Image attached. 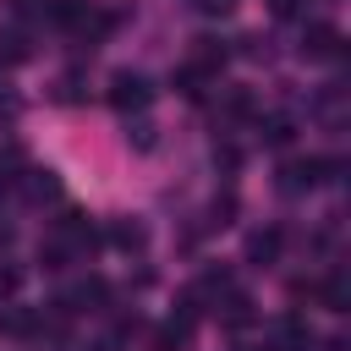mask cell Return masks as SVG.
Wrapping results in <instances>:
<instances>
[{
    "mask_svg": "<svg viewBox=\"0 0 351 351\" xmlns=\"http://www.w3.org/2000/svg\"><path fill=\"white\" fill-rule=\"evenodd\" d=\"M241 351H258V346H241Z\"/></svg>",
    "mask_w": 351,
    "mask_h": 351,
    "instance_id": "22",
    "label": "cell"
},
{
    "mask_svg": "<svg viewBox=\"0 0 351 351\" xmlns=\"http://www.w3.org/2000/svg\"><path fill=\"white\" fill-rule=\"evenodd\" d=\"M55 99H60V104H82V77H77V71H66V77L55 82Z\"/></svg>",
    "mask_w": 351,
    "mask_h": 351,
    "instance_id": "15",
    "label": "cell"
},
{
    "mask_svg": "<svg viewBox=\"0 0 351 351\" xmlns=\"http://www.w3.org/2000/svg\"><path fill=\"white\" fill-rule=\"evenodd\" d=\"M302 55H307V60H340V55H346V38H340V27H329V22H313V27L302 33Z\"/></svg>",
    "mask_w": 351,
    "mask_h": 351,
    "instance_id": "4",
    "label": "cell"
},
{
    "mask_svg": "<svg viewBox=\"0 0 351 351\" xmlns=\"http://www.w3.org/2000/svg\"><path fill=\"white\" fill-rule=\"evenodd\" d=\"M126 143H132L137 154H148V148H154V126H148V121H126Z\"/></svg>",
    "mask_w": 351,
    "mask_h": 351,
    "instance_id": "16",
    "label": "cell"
},
{
    "mask_svg": "<svg viewBox=\"0 0 351 351\" xmlns=\"http://www.w3.org/2000/svg\"><path fill=\"white\" fill-rule=\"evenodd\" d=\"M280 247H285V236H280L274 225H263V230H252V236H247V263L269 269V263L280 258Z\"/></svg>",
    "mask_w": 351,
    "mask_h": 351,
    "instance_id": "6",
    "label": "cell"
},
{
    "mask_svg": "<svg viewBox=\"0 0 351 351\" xmlns=\"http://www.w3.org/2000/svg\"><path fill=\"white\" fill-rule=\"evenodd\" d=\"M208 82H219V77H203L197 66H181V71H176V88H181L186 99H203V93H208Z\"/></svg>",
    "mask_w": 351,
    "mask_h": 351,
    "instance_id": "12",
    "label": "cell"
},
{
    "mask_svg": "<svg viewBox=\"0 0 351 351\" xmlns=\"http://www.w3.org/2000/svg\"><path fill=\"white\" fill-rule=\"evenodd\" d=\"M27 55V33H0V66H22Z\"/></svg>",
    "mask_w": 351,
    "mask_h": 351,
    "instance_id": "13",
    "label": "cell"
},
{
    "mask_svg": "<svg viewBox=\"0 0 351 351\" xmlns=\"http://www.w3.org/2000/svg\"><path fill=\"white\" fill-rule=\"evenodd\" d=\"M335 170H340L335 159H313V154L307 159H285L280 165V192H291V197L296 192H313L318 181H335Z\"/></svg>",
    "mask_w": 351,
    "mask_h": 351,
    "instance_id": "2",
    "label": "cell"
},
{
    "mask_svg": "<svg viewBox=\"0 0 351 351\" xmlns=\"http://www.w3.org/2000/svg\"><path fill=\"white\" fill-rule=\"evenodd\" d=\"M110 241H115L121 252H143V247H148V230H143V219H115V225H110Z\"/></svg>",
    "mask_w": 351,
    "mask_h": 351,
    "instance_id": "9",
    "label": "cell"
},
{
    "mask_svg": "<svg viewBox=\"0 0 351 351\" xmlns=\"http://www.w3.org/2000/svg\"><path fill=\"white\" fill-rule=\"evenodd\" d=\"M22 192L33 203H49V197H60V176L55 170H22Z\"/></svg>",
    "mask_w": 351,
    "mask_h": 351,
    "instance_id": "8",
    "label": "cell"
},
{
    "mask_svg": "<svg viewBox=\"0 0 351 351\" xmlns=\"http://www.w3.org/2000/svg\"><path fill=\"white\" fill-rule=\"evenodd\" d=\"M38 329H44V318L27 313V307H5L0 313V335H38Z\"/></svg>",
    "mask_w": 351,
    "mask_h": 351,
    "instance_id": "10",
    "label": "cell"
},
{
    "mask_svg": "<svg viewBox=\"0 0 351 351\" xmlns=\"http://www.w3.org/2000/svg\"><path fill=\"white\" fill-rule=\"evenodd\" d=\"M230 214H236V197H230V192L214 197V225H230Z\"/></svg>",
    "mask_w": 351,
    "mask_h": 351,
    "instance_id": "17",
    "label": "cell"
},
{
    "mask_svg": "<svg viewBox=\"0 0 351 351\" xmlns=\"http://www.w3.org/2000/svg\"><path fill=\"white\" fill-rule=\"evenodd\" d=\"M258 137H263L269 148H285V143L296 137V126H291V115H263V121H258Z\"/></svg>",
    "mask_w": 351,
    "mask_h": 351,
    "instance_id": "11",
    "label": "cell"
},
{
    "mask_svg": "<svg viewBox=\"0 0 351 351\" xmlns=\"http://www.w3.org/2000/svg\"><path fill=\"white\" fill-rule=\"evenodd\" d=\"M197 5H203V11H208V16H225V11H230V5H236V0H197Z\"/></svg>",
    "mask_w": 351,
    "mask_h": 351,
    "instance_id": "20",
    "label": "cell"
},
{
    "mask_svg": "<svg viewBox=\"0 0 351 351\" xmlns=\"http://www.w3.org/2000/svg\"><path fill=\"white\" fill-rule=\"evenodd\" d=\"M225 55H230V49H225L219 38H192V60H186V66H197L203 77H219V66H225Z\"/></svg>",
    "mask_w": 351,
    "mask_h": 351,
    "instance_id": "7",
    "label": "cell"
},
{
    "mask_svg": "<svg viewBox=\"0 0 351 351\" xmlns=\"http://www.w3.org/2000/svg\"><path fill=\"white\" fill-rule=\"evenodd\" d=\"M346 302H351V285H346V274H329V280H324V307L346 313Z\"/></svg>",
    "mask_w": 351,
    "mask_h": 351,
    "instance_id": "14",
    "label": "cell"
},
{
    "mask_svg": "<svg viewBox=\"0 0 351 351\" xmlns=\"http://www.w3.org/2000/svg\"><path fill=\"white\" fill-rule=\"evenodd\" d=\"M192 329H197V296H181L176 313L154 329V351H186L192 346Z\"/></svg>",
    "mask_w": 351,
    "mask_h": 351,
    "instance_id": "1",
    "label": "cell"
},
{
    "mask_svg": "<svg viewBox=\"0 0 351 351\" xmlns=\"http://www.w3.org/2000/svg\"><path fill=\"white\" fill-rule=\"evenodd\" d=\"M110 104H115L121 115H143V110L154 104V82H148L143 71H115V77H110Z\"/></svg>",
    "mask_w": 351,
    "mask_h": 351,
    "instance_id": "3",
    "label": "cell"
},
{
    "mask_svg": "<svg viewBox=\"0 0 351 351\" xmlns=\"http://www.w3.org/2000/svg\"><path fill=\"white\" fill-rule=\"evenodd\" d=\"M302 5H307V0H269L274 16H302Z\"/></svg>",
    "mask_w": 351,
    "mask_h": 351,
    "instance_id": "19",
    "label": "cell"
},
{
    "mask_svg": "<svg viewBox=\"0 0 351 351\" xmlns=\"http://www.w3.org/2000/svg\"><path fill=\"white\" fill-rule=\"evenodd\" d=\"M214 313H219V324H225V329H247V324H252V296L230 285V291L214 302Z\"/></svg>",
    "mask_w": 351,
    "mask_h": 351,
    "instance_id": "5",
    "label": "cell"
},
{
    "mask_svg": "<svg viewBox=\"0 0 351 351\" xmlns=\"http://www.w3.org/2000/svg\"><path fill=\"white\" fill-rule=\"evenodd\" d=\"M16 11H22V16H49L55 0H16Z\"/></svg>",
    "mask_w": 351,
    "mask_h": 351,
    "instance_id": "18",
    "label": "cell"
},
{
    "mask_svg": "<svg viewBox=\"0 0 351 351\" xmlns=\"http://www.w3.org/2000/svg\"><path fill=\"white\" fill-rule=\"evenodd\" d=\"M0 291H16V269H0Z\"/></svg>",
    "mask_w": 351,
    "mask_h": 351,
    "instance_id": "21",
    "label": "cell"
}]
</instances>
